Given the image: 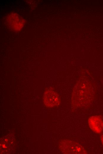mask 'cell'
Returning <instances> with one entry per match:
<instances>
[{
	"instance_id": "obj_3",
	"label": "cell",
	"mask_w": 103,
	"mask_h": 154,
	"mask_svg": "<svg viewBox=\"0 0 103 154\" xmlns=\"http://www.w3.org/2000/svg\"><path fill=\"white\" fill-rule=\"evenodd\" d=\"M43 101L45 105L48 108L56 106L60 103V98L58 94L51 89H48L45 92Z\"/></svg>"
},
{
	"instance_id": "obj_2",
	"label": "cell",
	"mask_w": 103,
	"mask_h": 154,
	"mask_svg": "<svg viewBox=\"0 0 103 154\" xmlns=\"http://www.w3.org/2000/svg\"><path fill=\"white\" fill-rule=\"evenodd\" d=\"M59 148L64 154H85L88 152L81 144L68 139H63L59 142Z\"/></svg>"
},
{
	"instance_id": "obj_1",
	"label": "cell",
	"mask_w": 103,
	"mask_h": 154,
	"mask_svg": "<svg viewBox=\"0 0 103 154\" xmlns=\"http://www.w3.org/2000/svg\"><path fill=\"white\" fill-rule=\"evenodd\" d=\"M94 94L92 84L87 80L79 81L73 91L71 103L72 108L78 109L87 107L91 102Z\"/></svg>"
},
{
	"instance_id": "obj_4",
	"label": "cell",
	"mask_w": 103,
	"mask_h": 154,
	"mask_svg": "<svg viewBox=\"0 0 103 154\" xmlns=\"http://www.w3.org/2000/svg\"><path fill=\"white\" fill-rule=\"evenodd\" d=\"M90 128L94 132L99 134L103 131V120L99 116H94L88 119Z\"/></svg>"
},
{
	"instance_id": "obj_5",
	"label": "cell",
	"mask_w": 103,
	"mask_h": 154,
	"mask_svg": "<svg viewBox=\"0 0 103 154\" xmlns=\"http://www.w3.org/2000/svg\"><path fill=\"white\" fill-rule=\"evenodd\" d=\"M100 139L101 140L102 142V144L103 145V134L100 137Z\"/></svg>"
}]
</instances>
